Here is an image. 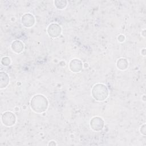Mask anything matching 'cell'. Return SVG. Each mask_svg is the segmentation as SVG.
Returning <instances> with one entry per match:
<instances>
[{"label":"cell","instance_id":"obj_9","mask_svg":"<svg viewBox=\"0 0 146 146\" xmlns=\"http://www.w3.org/2000/svg\"><path fill=\"white\" fill-rule=\"evenodd\" d=\"M128 66V62L124 58L120 59L117 62V67L121 70H125Z\"/></svg>","mask_w":146,"mask_h":146},{"label":"cell","instance_id":"obj_3","mask_svg":"<svg viewBox=\"0 0 146 146\" xmlns=\"http://www.w3.org/2000/svg\"><path fill=\"white\" fill-rule=\"evenodd\" d=\"M16 117L14 113L11 112H4L2 115V121L6 126H11L15 124Z\"/></svg>","mask_w":146,"mask_h":146},{"label":"cell","instance_id":"obj_1","mask_svg":"<svg viewBox=\"0 0 146 146\" xmlns=\"http://www.w3.org/2000/svg\"><path fill=\"white\" fill-rule=\"evenodd\" d=\"M47 106V100L43 95H35L31 100V107L36 112H43L45 111Z\"/></svg>","mask_w":146,"mask_h":146},{"label":"cell","instance_id":"obj_6","mask_svg":"<svg viewBox=\"0 0 146 146\" xmlns=\"http://www.w3.org/2000/svg\"><path fill=\"white\" fill-rule=\"evenodd\" d=\"M27 15L28 19H27V17H26V15H24L22 18V24H23L26 27L27 26V22H29V27L33 26V25L34 24L35 21H34V18L32 15H31L30 14H27Z\"/></svg>","mask_w":146,"mask_h":146},{"label":"cell","instance_id":"obj_7","mask_svg":"<svg viewBox=\"0 0 146 146\" xmlns=\"http://www.w3.org/2000/svg\"><path fill=\"white\" fill-rule=\"evenodd\" d=\"M70 68L72 72H79L81 70L82 68V63L81 61L79 60L77 64H75L73 60H72L70 63Z\"/></svg>","mask_w":146,"mask_h":146},{"label":"cell","instance_id":"obj_8","mask_svg":"<svg viewBox=\"0 0 146 146\" xmlns=\"http://www.w3.org/2000/svg\"><path fill=\"white\" fill-rule=\"evenodd\" d=\"M0 80H1V88H5L9 84V78L8 75L5 72V78H3V75L2 74V72H1L0 74Z\"/></svg>","mask_w":146,"mask_h":146},{"label":"cell","instance_id":"obj_10","mask_svg":"<svg viewBox=\"0 0 146 146\" xmlns=\"http://www.w3.org/2000/svg\"><path fill=\"white\" fill-rule=\"evenodd\" d=\"M5 59V62H2V64L4 66H8L10 63V59L9 57H4L3 58Z\"/></svg>","mask_w":146,"mask_h":146},{"label":"cell","instance_id":"obj_2","mask_svg":"<svg viewBox=\"0 0 146 146\" xmlns=\"http://www.w3.org/2000/svg\"><path fill=\"white\" fill-rule=\"evenodd\" d=\"M92 95L94 98L98 101L106 100L108 95L107 87L103 84H95L92 89Z\"/></svg>","mask_w":146,"mask_h":146},{"label":"cell","instance_id":"obj_4","mask_svg":"<svg viewBox=\"0 0 146 146\" xmlns=\"http://www.w3.org/2000/svg\"><path fill=\"white\" fill-rule=\"evenodd\" d=\"M48 34L51 37H58L61 33V28L57 24L52 23L48 27Z\"/></svg>","mask_w":146,"mask_h":146},{"label":"cell","instance_id":"obj_5","mask_svg":"<svg viewBox=\"0 0 146 146\" xmlns=\"http://www.w3.org/2000/svg\"><path fill=\"white\" fill-rule=\"evenodd\" d=\"M11 48L16 53H20L23 50V44L20 40H15L11 44Z\"/></svg>","mask_w":146,"mask_h":146}]
</instances>
